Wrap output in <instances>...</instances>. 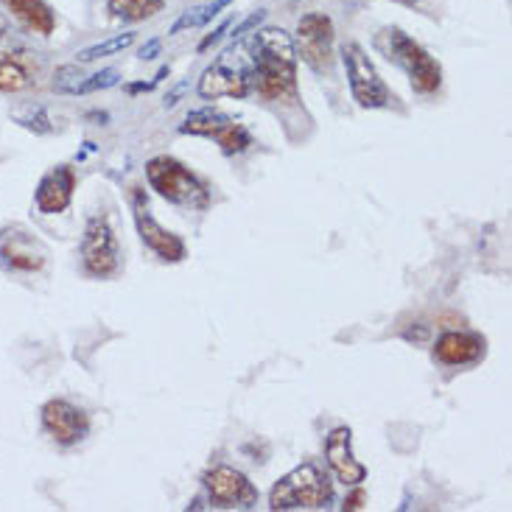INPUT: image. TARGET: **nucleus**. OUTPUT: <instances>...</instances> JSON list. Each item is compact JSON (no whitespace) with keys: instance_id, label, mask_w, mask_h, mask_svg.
<instances>
[{"instance_id":"obj_20","label":"nucleus","mask_w":512,"mask_h":512,"mask_svg":"<svg viewBox=\"0 0 512 512\" xmlns=\"http://www.w3.org/2000/svg\"><path fill=\"white\" fill-rule=\"evenodd\" d=\"M138 42V31H124V34H115L110 40L104 42H96V45H90V48H84L76 54V62L84 65V62H96L101 56H115L126 51V48H132Z\"/></svg>"},{"instance_id":"obj_4","label":"nucleus","mask_w":512,"mask_h":512,"mask_svg":"<svg viewBox=\"0 0 512 512\" xmlns=\"http://www.w3.org/2000/svg\"><path fill=\"white\" fill-rule=\"evenodd\" d=\"M146 180L152 185V191L160 199H166L168 205H177L185 210H208L210 208V191L205 182L196 177L191 168L160 154L146 163Z\"/></svg>"},{"instance_id":"obj_9","label":"nucleus","mask_w":512,"mask_h":512,"mask_svg":"<svg viewBox=\"0 0 512 512\" xmlns=\"http://www.w3.org/2000/svg\"><path fill=\"white\" fill-rule=\"evenodd\" d=\"M79 252H82L84 272L90 277L110 280V277L121 272V255H124L121 252V241H118L115 227H112V222L104 213H96V216L87 219Z\"/></svg>"},{"instance_id":"obj_23","label":"nucleus","mask_w":512,"mask_h":512,"mask_svg":"<svg viewBox=\"0 0 512 512\" xmlns=\"http://www.w3.org/2000/svg\"><path fill=\"white\" fill-rule=\"evenodd\" d=\"M84 82V73L82 68H76V65H65V68H59L54 73V90L59 93H79V84Z\"/></svg>"},{"instance_id":"obj_6","label":"nucleus","mask_w":512,"mask_h":512,"mask_svg":"<svg viewBox=\"0 0 512 512\" xmlns=\"http://www.w3.org/2000/svg\"><path fill=\"white\" fill-rule=\"evenodd\" d=\"M294 54L297 62L314 70L317 76H331L336 65V28L325 12H308L297 20L294 31Z\"/></svg>"},{"instance_id":"obj_15","label":"nucleus","mask_w":512,"mask_h":512,"mask_svg":"<svg viewBox=\"0 0 512 512\" xmlns=\"http://www.w3.org/2000/svg\"><path fill=\"white\" fill-rule=\"evenodd\" d=\"M76 191V171L70 166H54L37 185L34 191V205L42 216H59L70 208Z\"/></svg>"},{"instance_id":"obj_21","label":"nucleus","mask_w":512,"mask_h":512,"mask_svg":"<svg viewBox=\"0 0 512 512\" xmlns=\"http://www.w3.org/2000/svg\"><path fill=\"white\" fill-rule=\"evenodd\" d=\"M12 115L17 124L26 126V129H31V132H37V135H48V132H54V121H51L48 110L40 107V104H23V107H17Z\"/></svg>"},{"instance_id":"obj_30","label":"nucleus","mask_w":512,"mask_h":512,"mask_svg":"<svg viewBox=\"0 0 512 512\" xmlns=\"http://www.w3.org/2000/svg\"><path fill=\"white\" fill-rule=\"evenodd\" d=\"M188 79H185V82H180L177 84V87H174V90H171V93H168L166 96V110H171V107H177V101H180L182 96H185V90H188Z\"/></svg>"},{"instance_id":"obj_16","label":"nucleus","mask_w":512,"mask_h":512,"mask_svg":"<svg viewBox=\"0 0 512 512\" xmlns=\"http://www.w3.org/2000/svg\"><path fill=\"white\" fill-rule=\"evenodd\" d=\"M431 356L445 367H471L485 359V339L473 331H445L437 336Z\"/></svg>"},{"instance_id":"obj_11","label":"nucleus","mask_w":512,"mask_h":512,"mask_svg":"<svg viewBox=\"0 0 512 512\" xmlns=\"http://www.w3.org/2000/svg\"><path fill=\"white\" fill-rule=\"evenodd\" d=\"M129 202H132V216H135V227H138V236L143 241L146 250H152L160 261L166 263H180L188 258V247L177 233L166 230L163 224L157 222L149 210L146 194L143 188H132L129 191Z\"/></svg>"},{"instance_id":"obj_26","label":"nucleus","mask_w":512,"mask_h":512,"mask_svg":"<svg viewBox=\"0 0 512 512\" xmlns=\"http://www.w3.org/2000/svg\"><path fill=\"white\" fill-rule=\"evenodd\" d=\"M168 65H163V68L157 70V73H154L152 76V82H138V84H126V93H132V96H135V93H149V90H154V87H157V84L163 82V79H166L168 76Z\"/></svg>"},{"instance_id":"obj_1","label":"nucleus","mask_w":512,"mask_h":512,"mask_svg":"<svg viewBox=\"0 0 512 512\" xmlns=\"http://www.w3.org/2000/svg\"><path fill=\"white\" fill-rule=\"evenodd\" d=\"M252 56V93L266 104H297V54L289 31L275 26L255 28L247 34Z\"/></svg>"},{"instance_id":"obj_27","label":"nucleus","mask_w":512,"mask_h":512,"mask_svg":"<svg viewBox=\"0 0 512 512\" xmlns=\"http://www.w3.org/2000/svg\"><path fill=\"white\" fill-rule=\"evenodd\" d=\"M230 3H233V0H210V3H205V6H202V26H208L210 20H216Z\"/></svg>"},{"instance_id":"obj_18","label":"nucleus","mask_w":512,"mask_h":512,"mask_svg":"<svg viewBox=\"0 0 512 512\" xmlns=\"http://www.w3.org/2000/svg\"><path fill=\"white\" fill-rule=\"evenodd\" d=\"M31 84H34V73H31V62L26 54L14 48H3L0 51V93H20Z\"/></svg>"},{"instance_id":"obj_10","label":"nucleus","mask_w":512,"mask_h":512,"mask_svg":"<svg viewBox=\"0 0 512 512\" xmlns=\"http://www.w3.org/2000/svg\"><path fill=\"white\" fill-rule=\"evenodd\" d=\"M51 252L37 233L23 224H9L0 230V266L14 275H37L48 266Z\"/></svg>"},{"instance_id":"obj_25","label":"nucleus","mask_w":512,"mask_h":512,"mask_svg":"<svg viewBox=\"0 0 512 512\" xmlns=\"http://www.w3.org/2000/svg\"><path fill=\"white\" fill-rule=\"evenodd\" d=\"M230 26H233V20H230V17H227V20H222L219 26H216V28H213V31H210V34H208V37H205V40L199 42V48H196V51H199V54H205V51H210V48H213V45H216V42L222 40L224 34L230 31Z\"/></svg>"},{"instance_id":"obj_24","label":"nucleus","mask_w":512,"mask_h":512,"mask_svg":"<svg viewBox=\"0 0 512 512\" xmlns=\"http://www.w3.org/2000/svg\"><path fill=\"white\" fill-rule=\"evenodd\" d=\"M263 20H266V9H258V12H252L250 17H244V20H241L238 26H233V31H230V42L247 37L250 31H255V28L261 26Z\"/></svg>"},{"instance_id":"obj_13","label":"nucleus","mask_w":512,"mask_h":512,"mask_svg":"<svg viewBox=\"0 0 512 512\" xmlns=\"http://www.w3.org/2000/svg\"><path fill=\"white\" fill-rule=\"evenodd\" d=\"M40 420L45 434L54 440L56 445H70L82 443L84 437L90 434V417L84 412L82 406L65 401V398H54L40 409Z\"/></svg>"},{"instance_id":"obj_5","label":"nucleus","mask_w":512,"mask_h":512,"mask_svg":"<svg viewBox=\"0 0 512 512\" xmlns=\"http://www.w3.org/2000/svg\"><path fill=\"white\" fill-rule=\"evenodd\" d=\"M333 501V482L317 462H303L275 482L269 510H322Z\"/></svg>"},{"instance_id":"obj_32","label":"nucleus","mask_w":512,"mask_h":512,"mask_svg":"<svg viewBox=\"0 0 512 512\" xmlns=\"http://www.w3.org/2000/svg\"><path fill=\"white\" fill-rule=\"evenodd\" d=\"M392 3H403V6H415L417 0H392Z\"/></svg>"},{"instance_id":"obj_8","label":"nucleus","mask_w":512,"mask_h":512,"mask_svg":"<svg viewBox=\"0 0 512 512\" xmlns=\"http://www.w3.org/2000/svg\"><path fill=\"white\" fill-rule=\"evenodd\" d=\"M180 135H194V138L216 140L222 146L227 157L247 152L255 138L244 124H238L233 115H227L219 107H199V110L188 112L185 121L180 124Z\"/></svg>"},{"instance_id":"obj_19","label":"nucleus","mask_w":512,"mask_h":512,"mask_svg":"<svg viewBox=\"0 0 512 512\" xmlns=\"http://www.w3.org/2000/svg\"><path fill=\"white\" fill-rule=\"evenodd\" d=\"M168 0H107V12L121 23H143L166 9Z\"/></svg>"},{"instance_id":"obj_17","label":"nucleus","mask_w":512,"mask_h":512,"mask_svg":"<svg viewBox=\"0 0 512 512\" xmlns=\"http://www.w3.org/2000/svg\"><path fill=\"white\" fill-rule=\"evenodd\" d=\"M6 6V12L12 14L17 23H23L28 31L51 37L56 28V12L51 9L48 0H0Z\"/></svg>"},{"instance_id":"obj_29","label":"nucleus","mask_w":512,"mask_h":512,"mask_svg":"<svg viewBox=\"0 0 512 512\" xmlns=\"http://www.w3.org/2000/svg\"><path fill=\"white\" fill-rule=\"evenodd\" d=\"M160 48H163V42L160 40L146 42V45L138 51V56L143 59V62H152V59H157V54H160Z\"/></svg>"},{"instance_id":"obj_22","label":"nucleus","mask_w":512,"mask_h":512,"mask_svg":"<svg viewBox=\"0 0 512 512\" xmlns=\"http://www.w3.org/2000/svg\"><path fill=\"white\" fill-rule=\"evenodd\" d=\"M118 82H121V73L115 68H104L93 73V76H84V82L79 84V93L76 96H90V93H98V90H110Z\"/></svg>"},{"instance_id":"obj_7","label":"nucleus","mask_w":512,"mask_h":512,"mask_svg":"<svg viewBox=\"0 0 512 512\" xmlns=\"http://www.w3.org/2000/svg\"><path fill=\"white\" fill-rule=\"evenodd\" d=\"M342 65H345L353 101L359 104L361 110H387V107H395L398 96L381 79L373 59L367 56V51L361 48L359 42L347 40L342 45Z\"/></svg>"},{"instance_id":"obj_2","label":"nucleus","mask_w":512,"mask_h":512,"mask_svg":"<svg viewBox=\"0 0 512 512\" xmlns=\"http://www.w3.org/2000/svg\"><path fill=\"white\" fill-rule=\"evenodd\" d=\"M373 48L387 62L398 65L406 73L412 90L420 96H434L443 87V68L434 56L403 28L384 26L373 37Z\"/></svg>"},{"instance_id":"obj_12","label":"nucleus","mask_w":512,"mask_h":512,"mask_svg":"<svg viewBox=\"0 0 512 512\" xmlns=\"http://www.w3.org/2000/svg\"><path fill=\"white\" fill-rule=\"evenodd\" d=\"M205 490H208L210 501L224 510H252L258 504V487L252 485L250 479L230 465H216L210 468L205 476Z\"/></svg>"},{"instance_id":"obj_28","label":"nucleus","mask_w":512,"mask_h":512,"mask_svg":"<svg viewBox=\"0 0 512 512\" xmlns=\"http://www.w3.org/2000/svg\"><path fill=\"white\" fill-rule=\"evenodd\" d=\"M364 501H367V493L356 485V490H353V493L345 499V510H361V507H364Z\"/></svg>"},{"instance_id":"obj_3","label":"nucleus","mask_w":512,"mask_h":512,"mask_svg":"<svg viewBox=\"0 0 512 512\" xmlns=\"http://www.w3.org/2000/svg\"><path fill=\"white\" fill-rule=\"evenodd\" d=\"M202 98H247L252 93V56L247 37L233 40L199 76Z\"/></svg>"},{"instance_id":"obj_14","label":"nucleus","mask_w":512,"mask_h":512,"mask_svg":"<svg viewBox=\"0 0 512 512\" xmlns=\"http://www.w3.org/2000/svg\"><path fill=\"white\" fill-rule=\"evenodd\" d=\"M325 462L336 476V482H342L345 487H356L367 479V468L353 454V431L347 426H336L325 437Z\"/></svg>"},{"instance_id":"obj_31","label":"nucleus","mask_w":512,"mask_h":512,"mask_svg":"<svg viewBox=\"0 0 512 512\" xmlns=\"http://www.w3.org/2000/svg\"><path fill=\"white\" fill-rule=\"evenodd\" d=\"M6 34H9V17H6V14H0V42L6 40Z\"/></svg>"}]
</instances>
